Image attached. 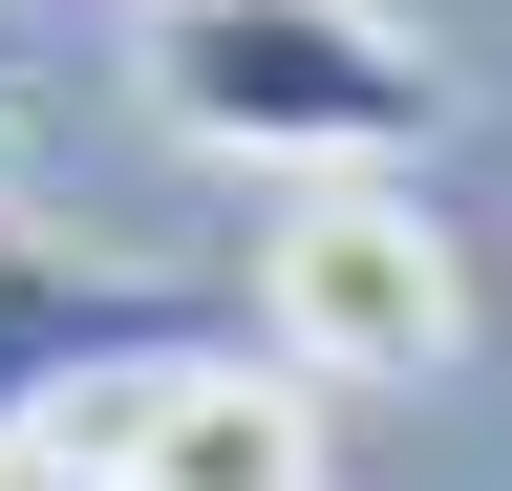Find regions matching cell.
<instances>
[{
  "instance_id": "3",
  "label": "cell",
  "mask_w": 512,
  "mask_h": 491,
  "mask_svg": "<svg viewBox=\"0 0 512 491\" xmlns=\"http://www.w3.org/2000/svg\"><path fill=\"white\" fill-rule=\"evenodd\" d=\"M192 342H256V321L214 278H128V257H86V235L0 214V427H64V406L150 385V363H192Z\"/></svg>"
},
{
  "instance_id": "4",
  "label": "cell",
  "mask_w": 512,
  "mask_h": 491,
  "mask_svg": "<svg viewBox=\"0 0 512 491\" xmlns=\"http://www.w3.org/2000/svg\"><path fill=\"white\" fill-rule=\"evenodd\" d=\"M64 427H107L128 491H320V385L256 363V342H192V363H150V385H107Z\"/></svg>"
},
{
  "instance_id": "1",
  "label": "cell",
  "mask_w": 512,
  "mask_h": 491,
  "mask_svg": "<svg viewBox=\"0 0 512 491\" xmlns=\"http://www.w3.org/2000/svg\"><path fill=\"white\" fill-rule=\"evenodd\" d=\"M150 107L214 171H299V193L448 150V65L384 0H150Z\"/></svg>"
},
{
  "instance_id": "5",
  "label": "cell",
  "mask_w": 512,
  "mask_h": 491,
  "mask_svg": "<svg viewBox=\"0 0 512 491\" xmlns=\"http://www.w3.org/2000/svg\"><path fill=\"white\" fill-rule=\"evenodd\" d=\"M0 491H128L107 427H0Z\"/></svg>"
},
{
  "instance_id": "2",
  "label": "cell",
  "mask_w": 512,
  "mask_h": 491,
  "mask_svg": "<svg viewBox=\"0 0 512 491\" xmlns=\"http://www.w3.org/2000/svg\"><path fill=\"white\" fill-rule=\"evenodd\" d=\"M235 321H256V363H299L320 406H363V385H427V363H470V278H448L427 193L342 171V193H299L278 235H256Z\"/></svg>"
}]
</instances>
